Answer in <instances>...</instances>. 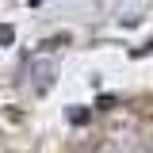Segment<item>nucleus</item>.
Returning <instances> with one entry per match:
<instances>
[]
</instances>
